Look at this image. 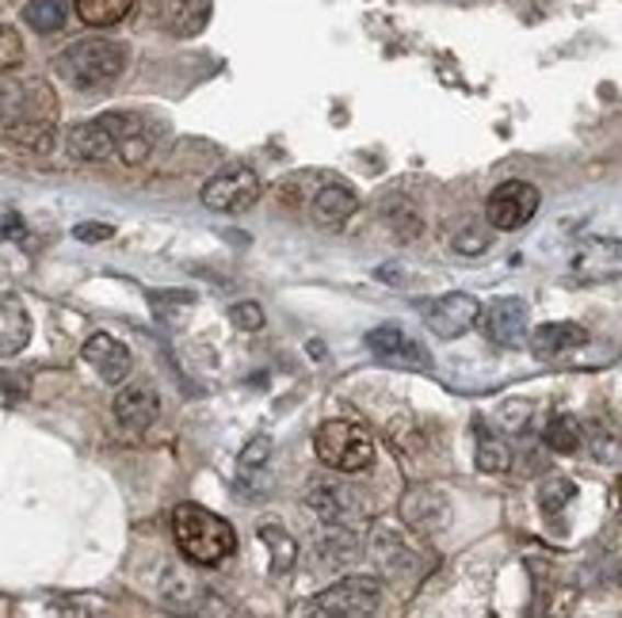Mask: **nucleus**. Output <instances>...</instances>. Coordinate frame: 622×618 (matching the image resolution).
Masks as SVG:
<instances>
[{"label":"nucleus","mask_w":622,"mask_h":618,"mask_svg":"<svg viewBox=\"0 0 622 618\" xmlns=\"http://www.w3.org/2000/svg\"><path fill=\"white\" fill-rule=\"evenodd\" d=\"M546 443L554 447L557 454H573L580 447V424L565 413L554 416V420L546 424Z\"/></svg>","instance_id":"obj_27"},{"label":"nucleus","mask_w":622,"mask_h":618,"mask_svg":"<svg viewBox=\"0 0 622 618\" xmlns=\"http://www.w3.org/2000/svg\"><path fill=\"white\" fill-rule=\"evenodd\" d=\"M61 80H69L81 92H100V88L115 85L126 69V46L115 38H81L69 43L66 50L54 58Z\"/></svg>","instance_id":"obj_1"},{"label":"nucleus","mask_w":622,"mask_h":618,"mask_svg":"<svg viewBox=\"0 0 622 618\" xmlns=\"http://www.w3.org/2000/svg\"><path fill=\"white\" fill-rule=\"evenodd\" d=\"M4 134L31 154H50L54 149V123H46V119H15L4 126Z\"/></svg>","instance_id":"obj_22"},{"label":"nucleus","mask_w":622,"mask_h":618,"mask_svg":"<svg viewBox=\"0 0 622 618\" xmlns=\"http://www.w3.org/2000/svg\"><path fill=\"white\" fill-rule=\"evenodd\" d=\"M103 123L111 126V134H115V157L123 160V165H146L149 154H154V138H149L146 123H142L138 115H131V111H111V115H103Z\"/></svg>","instance_id":"obj_12"},{"label":"nucleus","mask_w":622,"mask_h":618,"mask_svg":"<svg viewBox=\"0 0 622 618\" xmlns=\"http://www.w3.org/2000/svg\"><path fill=\"white\" fill-rule=\"evenodd\" d=\"M402 519L412 527L417 535H440L451 524V501L440 488H412L402 501Z\"/></svg>","instance_id":"obj_11"},{"label":"nucleus","mask_w":622,"mask_h":618,"mask_svg":"<svg viewBox=\"0 0 622 618\" xmlns=\"http://www.w3.org/2000/svg\"><path fill=\"white\" fill-rule=\"evenodd\" d=\"M260 542L268 546L271 553V573L283 576L294 569V558H298V546H294V539L286 535L283 524H275V519H268V524H260Z\"/></svg>","instance_id":"obj_21"},{"label":"nucleus","mask_w":622,"mask_h":618,"mask_svg":"<svg viewBox=\"0 0 622 618\" xmlns=\"http://www.w3.org/2000/svg\"><path fill=\"white\" fill-rule=\"evenodd\" d=\"M66 149L73 160H89V165H100V160L115 157V134L103 119H92V123H81L66 134Z\"/></svg>","instance_id":"obj_16"},{"label":"nucleus","mask_w":622,"mask_h":618,"mask_svg":"<svg viewBox=\"0 0 622 618\" xmlns=\"http://www.w3.org/2000/svg\"><path fill=\"white\" fill-rule=\"evenodd\" d=\"M454 248H459V252H466V256H474V252H485V248H489V233H477V229H462L459 237H454Z\"/></svg>","instance_id":"obj_33"},{"label":"nucleus","mask_w":622,"mask_h":618,"mask_svg":"<svg viewBox=\"0 0 622 618\" xmlns=\"http://www.w3.org/2000/svg\"><path fill=\"white\" fill-rule=\"evenodd\" d=\"M577 496V485H573L569 477H562V473H550L546 481H542L539 488V504L546 516H557L562 508H569V501Z\"/></svg>","instance_id":"obj_25"},{"label":"nucleus","mask_w":622,"mask_h":618,"mask_svg":"<svg viewBox=\"0 0 622 618\" xmlns=\"http://www.w3.org/2000/svg\"><path fill=\"white\" fill-rule=\"evenodd\" d=\"M500 428H508V431H523V428H528V416H531V405H528V401H508V405L505 408H500Z\"/></svg>","instance_id":"obj_30"},{"label":"nucleus","mask_w":622,"mask_h":618,"mask_svg":"<svg viewBox=\"0 0 622 618\" xmlns=\"http://www.w3.org/2000/svg\"><path fill=\"white\" fill-rule=\"evenodd\" d=\"M314 451L340 473H359L374 462V439L352 420H329L314 431Z\"/></svg>","instance_id":"obj_3"},{"label":"nucleus","mask_w":622,"mask_h":618,"mask_svg":"<svg viewBox=\"0 0 622 618\" xmlns=\"http://www.w3.org/2000/svg\"><path fill=\"white\" fill-rule=\"evenodd\" d=\"M229 321H234L241 333H257V328H264V310H260L257 302H237V306L229 310Z\"/></svg>","instance_id":"obj_29"},{"label":"nucleus","mask_w":622,"mask_h":618,"mask_svg":"<svg viewBox=\"0 0 622 618\" xmlns=\"http://www.w3.org/2000/svg\"><path fill=\"white\" fill-rule=\"evenodd\" d=\"M588 344V333L573 321H550V325H539L531 336V348L534 356L542 359H554V356H565L573 348H585Z\"/></svg>","instance_id":"obj_18"},{"label":"nucleus","mask_w":622,"mask_h":618,"mask_svg":"<svg viewBox=\"0 0 622 618\" xmlns=\"http://www.w3.org/2000/svg\"><path fill=\"white\" fill-rule=\"evenodd\" d=\"M539 203H542V195H539V188H534V183L508 180L489 195L485 214H489L493 229H520V226H528L534 214H539Z\"/></svg>","instance_id":"obj_6"},{"label":"nucleus","mask_w":622,"mask_h":618,"mask_svg":"<svg viewBox=\"0 0 622 618\" xmlns=\"http://www.w3.org/2000/svg\"><path fill=\"white\" fill-rule=\"evenodd\" d=\"M420 317L443 340H454V336H466L470 328L482 321V306H477L474 294H443V299H432L420 306Z\"/></svg>","instance_id":"obj_7"},{"label":"nucleus","mask_w":622,"mask_h":618,"mask_svg":"<svg viewBox=\"0 0 622 618\" xmlns=\"http://www.w3.org/2000/svg\"><path fill=\"white\" fill-rule=\"evenodd\" d=\"M115 416L131 436H142L149 424L161 416V401H157V390L138 382V386H126L123 393L115 397Z\"/></svg>","instance_id":"obj_15"},{"label":"nucleus","mask_w":622,"mask_h":618,"mask_svg":"<svg viewBox=\"0 0 622 618\" xmlns=\"http://www.w3.org/2000/svg\"><path fill=\"white\" fill-rule=\"evenodd\" d=\"M378 604H382V584L374 581V576H348V581H337L332 588H325L321 596L309 604V611L359 618V615H374Z\"/></svg>","instance_id":"obj_4"},{"label":"nucleus","mask_w":622,"mask_h":618,"mask_svg":"<svg viewBox=\"0 0 622 618\" xmlns=\"http://www.w3.org/2000/svg\"><path fill=\"white\" fill-rule=\"evenodd\" d=\"M528 302L520 299H497L493 306L482 310V328L497 348H520L528 344Z\"/></svg>","instance_id":"obj_9"},{"label":"nucleus","mask_w":622,"mask_h":618,"mask_svg":"<svg viewBox=\"0 0 622 618\" xmlns=\"http://www.w3.org/2000/svg\"><path fill=\"white\" fill-rule=\"evenodd\" d=\"M260 176L252 168H229V172H218L203 183V206L218 214H245L257 206L260 199Z\"/></svg>","instance_id":"obj_5"},{"label":"nucleus","mask_w":622,"mask_h":618,"mask_svg":"<svg viewBox=\"0 0 622 618\" xmlns=\"http://www.w3.org/2000/svg\"><path fill=\"white\" fill-rule=\"evenodd\" d=\"M84 363L100 374L108 386H118V382L131 374V351H126L123 340L108 333H95L89 344H84Z\"/></svg>","instance_id":"obj_13"},{"label":"nucleus","mask_w":622,"mask_h":618,"mask_svg":"<svg viewBox=\"0 0 622 618\" xmlns=\"http://www.w3.org/2000/svg\"><path fill=\"white\" fill-rule=\"evenodd\" d=\"M73 237L84 240V245H103V240L115 237V226H108V222H77Z\"/></svg>","instance_id":"obj_31"},{"label":"nucleus","mask_w":622,"mask_h":618,"mask_svg":"<svg viewBox=\"0 0 622 618\" xmlns=\"http://www.w3.org/2000/svg\"><path fill=\"white\" fill-rule=\"evenodd\" d=\"M306 504L325 519V524H337V527H352L363 519V496H355V488L340 485V481H317L309 488Z\"/></svg>","instance_id":"obj_10"},{"label":"nucleus","mask_w":622,"mask_h":618,"mask_svg":"<svg viewBox=\"0 0 622 618\" xmlns=\"http://www.w3.org/2000/svg\"><path fill=\"white\" fill-rule=\"evenodd\" d=\"M31 340V317L20 299L0 294V356H15Z\"/></svg>","instance_id":"obj_20"},{"label":"nucleus","mask_w":622,"mask_h":618,"mask_svg":"<svg viewBox=\"0 0 622 618\" xmlns=\"http://www.w3.org/2000/svg\"><path fill=\"white\" fill-rule=\"evenodd\" d=\"M23 61V38L15 27H8V23H0V74L4 69H15Z\"/></svg>","instance_id":"obj_28"},{"label":"nucleus","mask_w":622,"mask_h":618,"mask_svg":"<svg viewBox=\"0 0 622 618\" xmlns=\"http://www.w3.org/2000/svg\"><path fill=\"white\" fill-rule=\"evenodd\" d=\"M355 206H359V199L352 188H344V183H325V188L314 195V218H317V226H325V229H340L355 214Z\"/></svg>","instance_id":"obj_19"},{"label":"nucleus","mask_w":622,"mask_h":618,"mask_svg":"<svg viewBox=\"0 0 622 618\" xmlns=\"http://www.w3.org/2000/svg\"><path fill=\"white\" fill-rule=\"evenodd\" d=\"M157 23L172 38H195L211 23V0H157Z\"/></svg>","instance_id":"obj_14"},{"label":"nucleus","mask_w":622,"mask_h":618,"mask_svg":"<svg viewBox=\"0 0 622 618\" xmlns=\"http://www.w3.org/2000/svg\"><path fill=\"white\" fill-rule=\"evenodd\" d=\"M73 8L89 27H115L131 15L134 0H73Z\"/></svg>","instance_id":"obj_23"},{"label":"nucleus","mask_w":622,"mask_h":618,"mask_svg":"<svg viewBox=\"0 0 622 618\" xmlns=\"http://www.w3.org/2000/svg\"><path fill=\"white\" fill-rule=\"evenodd\" d=\"M172 535H177L180 553L191 565H218L237 550L234 527L222 516H214L211 508H199V504H180L172 512Z\"/></svg>","instance_id":"obj_2"},{"label":"nucleus","mask_w":622,"mask_h":618,"mask_svg":"<svg viewBox=\"0 0 622 618\" xmlns=\"http://www.w3.org/2000/svg\"><path fill=\"white\" fill-rule=\"evenodd\" d=\"M573 276L580 283H611L622 276V240L619 237H588L573 252Z\"/></svg>","instance_id":"obj_8"},{"label":"nucleus","mask_w":622,"mask_h":618,"mask_svg":"<svg viewBox=\"0 0 622 618\" xmlns=\"http://www.w3.org/2000/svg\"><path fill=\"white\" fill-rule=\"evenodd\" d=\"M268 454H271V439H268V436H257V439H252V443L241 451V465H245V470H252V465H264Z\"/></svg>","instance_id":"obj_32"},{"label":"nucleus","mask_w":622,"mask_h":618,"mask_svg":"<svg viewBox=\"0 0 622 618\" xmlns=\"http://www.w3.org/2000/svg\"><path fill=\"white\" fill-rule=\"evenodd\" d=\"M23 20H27V27L38 31V35H54V31L66 27L69 8H66V0H27Z\"/></svg>","instance_id":"obj_24"},{"label":"nucleus","mask_w":622,"mask_h":618,"mask_svg":"<svg viewBox=\"0 0 622 618\" xmlns=\"http://www.w3.org/2000/svg\"><path fill=\"white\" fill-rule=\"evenodd\" d=\"M508 465H512V451H508L505 439L489 436V431H482V443H477V470L485 473H505Z\"/></svg>","instance_id":"obj_26"},{"label":"nucleus","mask_w":622,"mask_h":618,"mask_svg":"<svg viewBox=\"0 0 622 618\" xmlns=\"http://www.w3.org/2000/svg\"><path fill=\"white\" fill-rule=\"evenodd\" d=\"M366 348L374 351V356L389 359V363H409V367H428L432 359H428V351L420 348V344L405 340V333L397 325H378L366 333Z\"/></svg>","instance_id":"obj_17"}]
</instances>
